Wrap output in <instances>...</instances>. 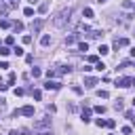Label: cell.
Returning <instances> with one entry per match:
<instances>
[{
  "label": "cell",
  "mask_w": 135,
  "mask_h": 135,
  "mask_svg": "<svg viewBox=\"0 0 135 135\" xmlns=\"http://www.w3.org/2000/svg\"><path fill=\"white\" fill-rule=\"evenodd\" d=\"M70 19H72V8H63V11L55 17V25H57V27H65V25L70 23Z\"/></svg>",
  "instance_id": "6da1fadb"
},
{
  "label": "cell",
  "mask_w": 135,
  "mask_h": 135,
  "mask_svg": "<svg viewBox=\"0 0 135 135\" xmlns=\"http://www.w3.org/2000/svg\"><path fill=\"white\" fill-rule=\"evenodd\" d=\"M51 127V118H38L36 122H34V129H38V131H44V129H49Z\"/></svg>",
  "instance_id": "7a4b0ae2"
},
{
  "label": "cell",
  "mask_w": 135,
  "mask_h": 135,
  "mask_svg": "<svg viewBox=\"0 0 135 135\" xmlns=\"http://www.w3.org/2000/svg\"><path fill=\"white\" fill-rule=\"evenodd\" d=\"M44 89H46V91H59V89H61V82H59V80L49 78V80L44 82Z\"/></svg>",
  "instance_id": "3957f363"
},
{
  "label": "cell",
  "mask_w": 135,
  "mask_h": 135,
  "mask_svg": "<svg viewBox=\"0 0 135 135\" xmlns=\"http://www.w3.org/2000/svg\"><path fill=\"white\" fill-rule=\"evenodd\" d=\"M97 84H99L97 78H93V76H84V86H86V89H95Z\"/></svg>",
  "instance_id": "277c9868"
},
{
  "label": "cell",
  "mask_w": 135,
  "mask_h": 135,
  "mask_svg": "<svg viewBox=\"0 0 135 135\" xmlns=\"http://www.w3.org/2000/svg\"><path fill=\"white\" fill-rule=\"evenodd\" d=\"M70 72H72L70 65H57L55 68V76H63V74H70Z\"/></svg>",
  "instance_id": "5b68a950"
},
{
  "label": "cell",
  "mask_w": 135,
  "mask_h": 135,
  "mask_svg": "<svg viewBox=\"0 0 135 135\" xmlns=\"http://www.w3.org/2000/svg\"><path fill=\"white\" fill-rule=\"evenodd\" d=\"M116 86H120V89H127V86H131V78H129V76H122V78H118V80H116Z\"/></svg>",
  "instance_id": "8992f818"
},
{
  "label": "cell",
  "mask_w": 135,
  "mask_h": 135,
  "mask_svg": "<svg viewBox=\"0 0 135 135\" xmlns=\"http://www.w3.org/2000/svg\"><path fill=\"white\" fill-rule=\"evenodd\" d=\"M42 25H44V19H36V21L32 23V32H34V34H38V32L42 30Z\"/></svg>",
  "instance_id": "52a82bcc"
},
{
  "label": "cell",
  "mask_w": 135,
  "mask_h": 135,
  "mask_svg": "<svg viewBox=\"0 0 135 135\" xmlns=\"http://www.w3.org/2000/svg\"><path fill=\"white\" fill-rule=\"evenodd\" d=\"M127 44H129L127 38H116L114 40V49H120V46H127Z\"/></svg>",
  "instance_id": "ba28073f"
},
{
  "label": "cell",
  "mask_w": 135,
  "mask_h": 135,
  "mask_svg": "<svg viewBox=\"0 0 135 135\" xmlns=\"http://www.w3.org/2000/svg\"><path fill=\"white\" fill-rule=\"evenodd\" d=\"M21 114L23 116H34V105H23L21 108Z\"/></svg>",
  "instance_id": "9c48e42d"
},
{
  "label": "cell",
  "mask_w": 135,
  "mask_h": 135,
  "mask_svg": "<svg viewBox=\"0 0 135 135\" xmlns=\"http://www.w3.org/2000/svg\"><path fill=\"white\" fill-rule=\"evenodd\" d=\"M80 118H82V122H89V120H91V110H89V108H84V110H82V114H80Z\"/></svg>",
  "instance_id": "30bf717a"
},
{
  "label": "cell",
  "mask_w": 135,
  "mask_h": 135,
  "mask_svg": "<svg viewBox=\"0 0 135 135\" xmlns=\"http://www.w3.org/2000/svg\"><path fill=\"white\" fill-rule=\"evenodd\" d=\"M76 30H78V32H91V27H89L84 21H82V23H78V25H76Z\"/></svg>",
  "instance_id": "8fae6325"
},
{
  "label": "cell",
  "mask_w": 135,
  "mask_h": 135,
  "mask_svg": "<svg viewBox=\"0 0 135 135\" xmlns=\"http://www.w3.org/2000/svg\"><path fill=\"white\" fill-rule=\"evenodd\" d=\"M40 44H42V46H49V44H51V36H46V34H44V36L40 38Z\"/></svg>",
  "instance_id": "7c38bea8"
},
{
  "label": "cell",
  "mask_w": 135,
  "mask_h": 135,
  "mask_svg": "<svg viewBox=\"0 0 135 135\" xmlns=\"http://www.w3.org/2000/svg\"><path fill=\"white\" fill-rule=\"evenodd\" d=\"M76 40H78V36H76V34H72V36H65V44H74Z\"/></svg>",
  "instance_id": "4fadbf2b"
},
{
  "label": "cell",
  "mask_w": 135,
  "mask_h": 135,
  "mask_svg": "<svg viewBox=\"0 0 135 135\" xmlns=\"http://www.w3.org/2000/svg\"><path fill=\"white\" fill-rule=\"evenodd\" d=\"M122 108H124V103H122V99H116V101H114V110H116V112H120Z\"/></svg>",
  "instance_id": "5bb4252c"
},
{
  "label": "cell",
  "mask_w": 135,
  "mask_h": 135,
  "mask_svg": "<svg viewBox=\"0 0 135 135\" xmlns=\"http://www.w3.org/2000/svg\"><path fill=\"white\" fill-rule=\"evenodd\" d=\"M122 8H129V11H133V13H135V4H133V2H129V0H124V2H122Z\"/></svg>",
  "instance_id": "9a60e30c"
},
{
  "label": "cell",
  "mask_w": 135,
  "mask_h": 135,
  "mask_svg": "<svg viewBox=\"0 0 135 135\" xmlns=\"http://www.w3.org/2000/svg\"><path fill=\"white\" fill-rule=\"evenodd\" d=\"M46 11H49V2H42V4L38 6V13H42V15H44Z\"/></svg>",
  "instance_id": "2e32d148"
},
{
  "label": "cell",
  "mask_w": 135,
  "mask_h": 135,
  "mask_svg": "<svg viewBox=\"0 0 135 135\" xmlns=\"http://www.w3.org/2000/svg\"><path fill=\"white\" fill-rule=\"evenodd\" d=\"M97 51H99V55H108V53H110V49H108L105 44H99V49H97Z\"/></svg>",
  "instance_id": "e0dca14e"
},
{
  "label": "cell",
  "mask_w": 135,
  "mask_h": 135,
  "mask_svg": "<svg viewBox=\"0 0 135 135\" xmlns=\"http://www.w3.org/2000/svg\"><path fill=\"white\" fill-rule=\"evenodd\" d=\"M30 74H32L34 78H40V76H42V72H40V68H32V72H30Z\"/></svg>",
  "instance_id": "ac0fdd59"
},
{
  "label": "cell",
  "mask_w": 135,
  "mask_h": 135,
  "mask_svg": "<svg viewBox=\"0 0 135 135\" xmlns=\"http://www.w3.org/2000/svg\"><path fill=\"white\" fill-rule=\"evenodd\" d=\"M11 25H13V23H11L8 19H0V27H2V30H6V27H11Z\"/></svg>",
  "instance_id": "d6986e66"
},
{
  "label": "cell",
  "mask_w": 135,
  "mask_h": 135,
  "mask_svg": "<svg viewBox=\"0 0 135 135\" xmlns=\"http://www.w3.org/2000/svg\"><path fill=\"white\" fill-rule=\"evenodd\" d=\"M13 30H15V32H21V30H23V23H21V21H15V23H13Z\"/></svg>",
  "instance_id": "ffe728a7"
},
{
  "label": "cell",
  "mask_w": 135,
  "mask_h": 135,
  "mask_svg": "<svg viewBox=\"0 0 135 135\" xmlns=\"http://www.w3.org/2000/svg\"><path fill=\"white\" fill-rule=\"evenodd\" d=\"M78 51H80V53L89 51V44H86V42H78Z\"/></svg>",
  "instance_id": "44dd1931"
},
{
  "label": "cell",
  "mask_w": 135,
  "mask_h": 135,
  "mask_svg": "<svg viewBox=\"0 0 135 135\" xmlns=\"http://www.w3.org/2000/svg\"><path fill=\"white\" fill-rule=\"evenodd\" d=\"M97 97H101V99H108V97H110V93H108V91H101V89H99V91H97Z\"/></svg>",
  "instance_id": "7402d4cb"
},
{
  "label": "cell",
  "mask_w": 135,
  "mask_h": 135,
  "mask_svg": "<svg viewBox=\"0 0 135 135\" xmlns=\"http://www.w3.org/2000/svg\"><path fill=\"white\" fill-rule=\"evenodd\" d=\"M82 15H84L86 19H91V17H93V8H84V11H82Z\"/></svg>",
  "instance_id": "603a6c76"
},
{
  "label": "cell",
  "mask_w": 135,
  "mask_h": 135,
  "mask_svg": "<svg viewBox=\"0 0 135 135\" xmlns=\"http://www.w3.org/2000/svg\"><path fill=\"white\" fill-rule=\"evenodd\" d=\"M13 53H15L17 57H21V55H23V49H21V46H15V49H13Z\"/></svg>",
  "instance_id": "cb8c5ba5"
},
{
  "label": "cell",
  "mask_w": 135,
  "mask_h": 135,
  "mask_svg": "<svg viewBox=\"0 0 135 135\" xmlns=\"http://www.w3.org/2000/svg\"><path fill=\"white\" fill-rule=\"evenodd\" d=\"M95 70H97V72H103V70H105V63H101V61H97V65H95Z\"/></svg>",
  "instance_id": "d4e9b609"
},
{
  "label": "cell",
  "mask_w": 135,
  "mask_h": 135,
  "mask_svg": "<svg viewBox=\"0 0 135 135\" xmlns=\"http://www.w3.org/2000/svg\"><path fill=\"white\" fill-rule=\"evenodd\" d=\"M15 80H17V74H15V72H11V74H8V84H13Z\"/></svg>",
  "instance_id": "484cf974"
},
{
  "label": "cell",
  "mask_w": 135,
  "mask_h": 135,
  "mask_svg": "<svg viewBox=\"0 0 135 135\" xmlns=\"http://www.w3.org/2000/svg\"><path fill=\"white\" fill-rule=\"evenodd\" d=\"M32 95H34V99H40V97H42V91L36 89V91H32Z\"/></svg>",
  "instance_id": "4316f807"
},
{
  "label": "cell",
  "mask_w": 135,
  "mask_h": 135,
  "mask_svg": "<svg viewBox=\"0 0 135 135\" xmlns=\"http://www.w3.org/2000/svg\"><path fill=\"white\" fill-rule=\"evenodd\" d=\"M8 53H11V51H8V46H0V55H2V57H6Z\"/></svg>",
  "instance_id": "83f0119b"
},
{
  "label": "cell",
  "mask_w": 135,
  "mask_h": 135,
  "mask_svg": "<svg viewBox=\"0 0 135 135\" xmlns=\"http://www.w3.org/2000/svg\"><path fill=\"white\" fill-rule=\"evenodd\" d=\"M93 110H95V112H97V114H103V112H105V108H103V105H95V108H93Z\"/></svg>",
  "instance_id": "f1b7e54d"
},
{
  "label": "cell",
  "mask_w": 135,
  "mask_h": 135,
  "mask_svg": "<svg viewBox=\"0 0 135 135\" xmlns=\"http://www.w3.org/2000/svg\"><path fill=\"white\" fill-rule=\"evenodd\" d=\"M6 11H8V8H6V6H2V4H0V17H2V19H4V17H6Z\"/></svg>",
  "instance_id": "f546056e"
},
{
  "label": "cell",
  "mask_w": 135,
  "mask_h": 135,
  "mask_svg": "<svg viewBox=\"0 0 135 135\" xmlns=\"http://www.w3.org/2000/svg\"><path fill=\"white\" fill-rule=\"evenodd\" d=\"M23 13H25V17H32V15H34V8H30V6H27Z\"/></svg>",
  "instance_id": "4dcf8cb0"
},
{
  "label": "cell",
  "mask_w": 135,
  "mask_h": 135,
  "mask_svg": "<svg viewBox=\"0 0 135 135\" xmlns=\"http://www.w3.org/2000/svg\"><path fill=\"white\" fill-rule=\"evenodd\" d=\"M30 42H32V36L25 34V36H23V44H30Z\"/></svg>",
  "instance_id": "1f68e13d"
},
{
  "label": "cell",
  "mask_w": 135,
  "mask_h": 135,
  "mask_svg": "<svg viewBox=\"0 0 135 135\" xmlns=\"http://www.w3.org/2000/svg\"><path fill=\"white\" fill-rule=\"evenodd\" d=\"M46 110H49V112H51V114H55V112H57V108H55V105H53V103H49V105H46Z\"/></svg>",
  "instance_id": "d6a6232c"
},
{
  "label": "cell",
  "mask_w": 135,
  "mask_h": 135,
  "mask_svg": "<svg viewBox=\"0 0 135 135\" xmlns=\"http://www.w3.org/2000/svg\"><path fill=\"white\" fill-rule=\"evenodd\" d=\"M95 124H97V127H105V120H103V118H97Z\"/></svg>",
  "instance_id": "836d02e7"
},
{
  "label": "cell",
  "mask_w": 135,
  "mask_h": 135,
  "mask_svg": "<svg viewBox=\"0 0 135 135\" xmlns=\"http://www.w3.org/2000/svg\"><path fill=\"white\" fill-rule=\"evenodd\" d=\"M4 42H6V46H8V44H13V42H15V38H13V36H6V40H4Z\"/></svg>",
  "instance_id": "e575fe53"
},
{
  "label": "cell",
  "mask_w": 135,
  "mask_h": 135,
  "mask_svg": "<svg viewBox=\"0 0 135 135\" xmlns=\"http://www.w3.org/2000/svg\"><path fill=\"white\" fill-rule=\"evenodd\" d=\"M122 135H131V127H122Z\"/></svg>",
  "instance_id": "d590c367"
},
{
  "label": "cell",
  "mask_w": 135,
  "mask_h": 135,
  "mask_svg": "<svg viewBox=\"0 0 135 135\" xmlns=\"http://www.w3.org/2000/svg\"><path fill=\"white\" fill-rule=\"evenodd\" d=\"M89 61L91 63H97V55H89Z\"/></svg>",
  "instance_id": "8d00e7d4"
},
{
  "label": "cell",
  "mask_w": 135,
  "mask_h": 135,
  "mask_svg": "<svg viewBox=\"0 0 135 135\" xmlns=\"http://www.w3.org/2000/svg\"><path fill=\"white\" fill-rule=\"evenodd\" d=\"M15 95H17V97H21V95H23V89H21V86H19V89H15Z\"/></svg>",
  "instance_id": "74e56055"
},
{
  "label": "cell",
  "mask_w": 135,
  "mask_h": 135,
  "mask_svg": "<svg viewBox=\"0 0 135 135\" xmlns=\"http://www.w3.org/2000/svg\"><path fill=\"white\" fill-rule=\"evenodd\" d=\"M114 124H116L114 120H105V127H110V129H114Z\"/></svg>",
  "instance_id": "f35d334b"
},
{
  "label": "cell",
  "mask_w": 135,
  "mask_h": 135,
  "mask_svg": "<svg viewBox=\"0 0 135 135\" xmlns=\"http://www.w3.org/2000/svg\"><path fill=\"white\" fill-rule=\"evenodd\" d=\"M8 135H19V131H15V129H13V131H11Z\"/></svg>",
  "instance_id": "ab89813d"
},
{
  "label": "cell",
  "mask_w": 135,
  "mask_h": 135,
  "mask_svg": "<svg viewBox=\"0 0 135 135\" xmlns=\"http://www.w3.org/2000/svg\"><path fill=\"white\" fill-rule=\"evenodd\" d=\"M38 135H51V133H49V131H40Z\"/></svg>",
  "instance_id": "60d3db41"
},
{
  "label": "cell",
  "mask_w": 135,
  "mask_h": 135,
  "mask_svg": "<svg viewBox=\"0 0 135 135\" xmlns=\"http://www.w3.org/2000/svg\"><path fill=\"white\" fill-rule=\"evenodd\" d=\"M131 122H133V127H135V114H133V116H131Z\"/></svg>",
  "instance_id": "b9f144b4"
},
{
  "label": "cell",
  "mask_w": 135,
  "mask_h": 135,
  "mask_svg": "<svg viewBox=\"0 0 135 135\" xmlns=\"http://www.w3.org/2000/svg\"><path fill=\"white\" fill-rule=\"evenodd\" d=\"M131 55H133V57H135V46H133V49H131Z\"/></svg>",
  "instance_id": "7bdbcfd3"
},
{
  "label": "cell",
  "mask_w": 135,
  "mask_h": 135,
  "mask_svg": "<svg viewBox=\"0 0 135 135\" xmlns=\"http://www.w3.org/2000/svg\"><path fill=\"white\" fill-rule=\"evenodd\" d=\"M131 86H135V78H131Z\"/></svg>",
  "instance_id": "ee69618b"
},
{
  "label": "cell",
  "mask_w": 135,
  "mask_h": 135,
  "mask_svg": "<svg viewBox=\"0 0 135 135\" xmlns=\"http://www.w3.org/2000/svg\"><path fill=\"white\" fill-rule=\"evenodd\" d=\"M27 2H32V4H36V2H38V0H27Z\"/></svg>",
  "instance_id": "f6af8a7d"
},
{
  "label": "cell",
  "mask_w": 135,
  "mask_h": 135,
  "mask_svg": "<svg viewBox=\"0 0 135 135\" xmlns=\"http://www.w3.org/2000/svg\"><path fill=\"white\" fill-rule=\"evenodd\" d=\"M97 2H99V4H101V2H108V0H97Z\"/></svg>",
  "instance_id": "bcb514c9"
},
{
  "label": "cell",
  "mask_w": 135,
  "mask_h": 135,
  "mask_svg": "<svg viewBox=\"0 0 135 135\" xmlns=\"http://www.w3.org/2000/svg\"><path fill=\"white\" fill-rule=\"evenodd\" d=\"M133 105H135V99H133Z\"/></svg>",
  "instance_id": "7dc6e473"
},
{
  "label": "cell",
  "mask_w": 135,
  "mask_h": 135,
  "mask_svg": "<svg viewBox=\"0 0 135 135\" xmlns=\"http://www.w3.org/2000/svg\"><path fill=\"white\" fill-rule=\"evenodd\" d=\"M15 2H19V0H15Z\"/></svg>",
  "instance_id": "c3c4849f"
}]
</instances>
